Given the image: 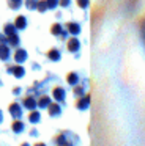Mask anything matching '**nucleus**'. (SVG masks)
<instances>
[{
  "label": "nucleus",
  "instance_id": "nucleus-6",
  "mask_svg": "<svg viewBox=\"0 0 145 146\" xmlns=\"http://www.w3.org/2000/svg\"><path fill=\"white\" fill-rule=\"evenodd\" d=\"M66 46H68V50L69 52H77L79 47H81V42H79L77 38H74V36H72V38L68 41V44H66Z\"/></svg>",
  "mask_w": 145,
  "mask_h": 146
},
{
  "label": "nucleus",
  "instance_id": "nucleus-26",
  "mask_svg": "<svg viewBox=\"0 0 145 146\" xmlns=\"http://www.w3.org/2000/svg\"><path fill=\"white\" fill-rule=\"evenodd\" d=\"M58 3H60L58 0H47V5H49V10H52V8H55Z\"/></svg>",
  "mask_w": 145,
  "mask_h": 146
},
{
  "label": "nucleus",
  "instance_id": "nucleus-25",
  "mask_svg": "<svg viewBox=\"0 0 145 146\" xmlns=\"http://www.w3.org/2000/svg\"><path fill=\"white\" fill-rule=\"evenodd\" d=\"M74 94H76V96H82V94H84V90H82V86L74 85Z\"/></svg>",
  "mask_w": 145,
  "mask_h": 146
},
{
  "label": "nucleus",
  "instance_id": "nucleus-18",
  "mask_svg": "<svg viewBox=\"0 0 145 146\" xmlns=\"http://www.w3.org/2000/svg\"><path fill=\"white\" fill-rule=\"evenodd\" d=\"M3 32H5L6 36L14 35V33H16V25H13V24H5V27H3Z\"/></svg>",
  "mask_w": 145,
  "mask_h": 146
},
{
  "label": "nucleus",
  "instance_id": "nucleus-27",
  "mask_svg": "<svg viewBox=\"0 0 145 146\" xmlns=\"http://www.w3.org/2000/svg\"><path fill=\"white\" fill-rule=\"evenodd\" d=\"M77 5L81 8H87L88 7V0H77Z\"/></svg>",
  "mask_w": 145,
  "mask_h": 146
},
{
  "label": "nucleus",
  "instance_id": "nucleus-11",
  "mask_svg": "<svg viewBox=\"0 0 145 146\" xmlns=\"http://www.w3.org/2000/svg\"><path fill=\"white\" fill-rule=\"evenodd\" d=\"M9 57V47L5 44H0V60H8Z\"/></svg>",
  "mask_w": 145,
  "mask_h": 146
},
{
  "label": "nucleus",
  "instance_id": "nucleus-5",
  "mask_svg": "<svg viewBox=\"0 0 145 146\" xmlns=\"http://www.w3.org/2000/svg\"><path fill=\"white\" fill-rule=\"evenodd\" d=\"M52 96H54V99H55V101L63 102V101H65V90H63L62 86H57V88H54Z\"/></svg>",
  "mask_w": 145,
  "mask_h": 146
},
{
  "label": "nucleus",
  "instance_id": "nucleus-14",
  "mask_svg": "<svg viewBox=\"0 0 145 146\" xmlns=\"http://www.w3.org/2000/svg\"><path fill=\"white\" fill-rule=\"evenodd\" d=\"M49 104H50L49 96H41L40 101H38V107H40V108H47V107H49Z\"/></svg>",
  "mask_w": 145,
  "mask_h": 146
},
{
  "label": "nucleus",
  "instance_id": "nucleus-29",
  "mask_svg": "<svg viewBox=\"0 0 145 146\" xmlns=\"http://www.w3.org/2000/svg\"><path fill=\"white\" fill-rule=\"evenodd\" d=\"M0 121H2V111H0Z\"/></svg>",
  "mask_w": 145,
  "mask_h": 146
},
{
  "label": "nucleus",
  "instance_id": "nucleus-19",
  "mask_svg": "<svg viewBox=\"0 0 145 146\" xmlns=\"http://www.w3.org/2000/svg\"><path fill=\"white\" fill-rule=\"evenodd\" d=\"M62 32H63V29H62L60 24H54V25L50 27V33L55 35V36H60V35H62Z\"/></svg>",
  "mask_w": 145,
  "mask_h": 146
},
{
  "label": "nucleus",
  "instance_id": "nucleus-15",
  "mask_svg": "<svg viewBox=\"0 0 145 146\" xmlns=\"http://www.w3.org/2000/svg\"><path fill=\"white\" fill-rule=\"evenodd\" d=\"M11 129L14 130V132H22L24 130V123L22 121H19V119H16V121H13V124H11Z\"/></svg>",
  "mask_w": 145,
  "mask_h": 146
},
{
  "label": "nucleus",
  "instance_id": "nucleus-9",
  "mask_svg": "<svg viewBox=\"0 0 145 146\" xmlns=\"http://www.w3.org/2000/svg\"><path fill=\"white\" fill-rule=\"evenodd\" d=\"M47 111H49L50 116H58V115L62 113V108H60L58 104H52V102H50L49 107H47Z\"/></svg>",
  "mask_w": 145,
  "mask_h": 146
},
{
  "label": "nucleus",
  "instance_id": "nucleus-20",
  "mask_svg": "<svg viewBox=\"0 0 145 146\" xmlns=\"http://www.w3.org/2000/svg\"><path fill=\"white\" fill-rule=\"evenodd\" d=\"M6 42H8L9 46H17L19 44V38H17V35H9V36H6Z\"/></svg>",
  "mask_w": 145,
  "mask_h": 146
},
{
  "label": "nucleus",
  "instance_id": "nucleus-13",
  "mask_svg": "<svg viewBox=\"0 0 145 146\" xmlns=\"http://www.w3.org/2000/svg\"><path fill=\"white\" fill-rule=\"evenodd\" d=\"M40 118H41L40 111H36V110H30V113H28V121H30V123L36 124L38 121H40Z\"/></svg>",
  "mask_w": 145,
  "mask_h": 146
},
{
  "label": "nucleus",
  "instance_id": "nucleus-22",
  "mask_svg": "<svg viewBox=\"0 0 145 146\" xmlns=\"http://www.w3.org/2000/svg\"><path fill=\"white\" fill-rule=\"evenodd\" d=\"M36 5H38V0H25V7L28 10H36Z\"/></svg>",
  "mask_w": 145,
  "mask_h": 146
},
{
  "label": "nucleus",
  "instance_id": "nucleus-2",
  "mask_svg": "<svg viewBox=\"0 0 145 146\" xmlns=\"http://www.w3.org/2000/svg\"><path fill=\"white\" fill-rule=\"evenodd\" d=\"M76 105H77L79 110H87L88 105H90V96H88V94H82Z\"/></svg>",
  "mask_w": 145,
  "mask_h": 146
},
{
  "label": "nucleus",
  "instance_id": "nucleus-21",
  "mask_svg": "<svg viewBox=\"0 0 145 146\" xmlns=\"http://www.w3.org/2000/svg\"><path fill=\"white\" fill-rule=\"evenodd\" d=\"M6 2H8V7L11 8V10H17L22 5V0H6Z\"/></svg>",
  "mask_w": 145,
  "mask_h": 146
},
{
  "label": "nucleus",
  "instance_id": "nucleus-24",
  "mask_svg": "<svg viewBox=\"0 0 145 146\" xmlns=\"http://www.w3.org/2000/svg\"><path fill=\"white\" fill-rule=\"evenodd\" d=\"M55 143H58V145H66V143H68V141H66L65 135H63V133H60V135H58V137H57V138H55Z\"/></svg>",
  "mask_w": 145,
  "mask_h": 146
},
{
  "label": "nucleus",
  "instance_id": "nucleus-8",
  "mask_svg": "<svg viewBox=\"0 0 145 146\" xmlns=\"http://www.w3.org/2000/svg\"><path fill=\"white\" fill-rule=\"evenodd\" d=\"M14 60L16 63H22V61L27 60V52L24 50V49H17V50L14 52Z\"/></svg>",
  "mask_w": 145,
  "mask_h": 146
},
{
  "label": "nucleus",
  "instance_id": "nucleus-28",
  "mask_svg": "<svg viewBox=\"0 0 145 146\" xmlns=\"http://www.w3.org/2000/svg\"><path fill=\"white\" fill-rule=\"evenodd\" d=\"M60 5H62V7H68V5H69V0H60Z\"/></svg>",
  "mask_w": 145,
  "mask_h": 146
},
{
  "label": "nucleus",
  "instance_id": "nucleus-7",
  "mask_svg": "<svg viewBox=\"0 0 145 146\" xmlns=\"http://www.w3.org/2000/svg\"><path fill=\"white\" fill-rule=\"evenodd\" d=\"M66 29H68V33H71L72 36L81 33V25H79L77 22H69L68 25H66Z\"/></svg>",
  "mask_w": 145,
  "mask_h": 146
},
{
  "label": "nucleus",
  "instance_id": "nucleus-10",
  "mask_svg": "<svg viewBox=\"0 0 145 146\" xmlns=\"http://www.w3.org/2000/svg\"><path fill=\"white\" fill-rule=\"evenodd\" d=\"M14 25H16V29H17V30H24L25 27H27V19H25V16H17V17H16Z\"/></svg>",
  "mask_w": 145,
  "mask_h": 146
},
{
  "label": "nucleus",
  "instance_id": "nucleus-16",
  "mask_svg": "<svg viewBox=\"0 0 145 146\" xmlns=\"http://www.w3.org/2000/svg\"><path fill=\"white\" fill-rule=\"evenodd\" d=\"M66 80H68L69 85H77L79 77H77V74H76V72H69L68 76H66Z\"/></svg>",
  "mask_w": 145,
  "mask_h": 146
},
{
  "label": "nucleus",
  "instance_id": "nucleus-12",
  "mask_svg": "<svg viewBox=\"0 0 145 146\" xmlns=\"http://www.w3.org/2000/svg\"><path fill=\"white\" fill-rule=\"evenodd\" d=\"M47 58L52 61H58L60 60V52L57 50V49H50V50H47Z\"/></svg>",
  "mask_w": 145,
  "mask_h": 146
},
{
  "label": "nucleus",
  "instance_id": "nucleus-23",
  "mask_svg": "<svg viewBox=\"0 0 145 146\" xmlns=\"http://www.w3.org/2000/svg\"><path fill=\"white\" fill-rule=\"evenodd\" d=\"M139 29H140V36H142V41H144V44H145V17H142Z\"/></svg>",
  "mask_w": 145,
  "mask_h": 146
},
{
  "label": "nucleus",
  "instance_id": "nucleus-4",
  "mask_svg": "<svg viewBox=\"0 0 145 146\" xmlns=\"http://www.w3.org/2000/svg\"><path fill=\"white\" fill-rule=\"evenodd\" d=\"M22 104H24V107L28 108V110H35V108H36V105H38V102L33 99V96L28 94L27 98H24V102H22Z\"/></svg>",
  "mask_w": 145,
  "mask_h": 146
},
{
  "label": "nucleus",
  "instance_id": "nucleus-3",
  "mask_svg": "<svg viewBox=\"0 0 145 146\" xmlns=\"http://www.w3.org/2000/svg\"><path fill=\"white\" fill-rule=\"evenodd\" d=\"M8 72L9 74H13L14 77H17V79H21V77H24V74H25V71H24V68L22 66H9L8 68Z\"/></svg>",
  "mask_w": 145,
  "mask_h": 146
},
{
  "label": "nucleus",
  "instance_id": "nucleus-17",
  "mask_svg": "<svg viewBox=\"0 0 145 146\" xmlns=\"http://www.w3.org/2000/svg\"><path fill=\"white\" fill-rule=\"evenodd\" d=\"M36 10L40 11V13H44L46 10H49V5H47V0H38Z\"/></svg>",
  "mask_w": 145,
  "mask_h": 146
},
{
  "label": "nucleus",
  "instance_id": "nucleus-1",
  "mask_svg": "<svg viewBox=\"0 0 145 146\" xmlns=\"http://www.w3.org/2000/svg\"><path fill=\"white\" fill-rule=\"evenodd\" d=\"M8 110H9V113H11V116L14 118V119H19V118L22 116V108H21V105H19L17 102H13V104H9Z\"/></svg>",
  "mask_w": 145,
  "mask_h": 146
}]
</instances>
